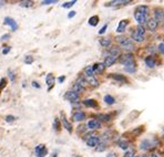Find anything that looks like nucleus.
<instances>
[{
    "mask_svg": "<svg viewBox=\"0 0 164 157\" xmlns=\"http://www.w3.org/2000/svg\"><path fill=\"white\" fill-rule=\"evenodd\" d=\"M35 154L37 157H45L47 156V155H48V149H47L45 145H43V144L37 145L35 148Z\"/></svg>",
    "mask_w": 164,
    "mask_h": 157,
    "instance_id": "1",
    "label": "nucleus"
},
{
    "mask_svg": "<svg viewBox=\"0 0 164 157\" xmlns=\"http://www.w3.org/2000/svg\"><path fill=\"white\" fill-rule=\"evenodd\" d=\"M134 19L136 20L138 25H141V27H143L144 25L148 23V15H143V13H141V12H139V11H135Z\"/></svg>",
    "mask_w": 164,
    "mask_h": 157,
    "instance_id": "2",
    "label": "nucleus"
},
{
    "mask_svg": "<svg viewBox=\"0 0 164 157\" xmlns=\"http://www.w3.org/2000/svg\"><path fill=\"white\" fill-rule=\"evenodd\" d=\"M120 62L122 63V64H124L125 65H129L131 63H134V56L132 53H125L123 56H121V59H120Z\"/></svg>",
    "mask_w": 164,
    "mask_h": 157,
    "instance_id": "3",
    "label": "nucleus"
},
{
    "mask_svg": "<svg viewBox=\"0 0 164 157\" xmlns=\"http://www.w3.org/2000/svg\"><path fill=\"white\" fill-rule=\"evenodd\" d=\"M65 99H67L68 101H70L71 103H75V102H78L79 101V93H77V92L75 91H68V92H65Z\"/></svg>",
    "mask_w": 164,
    "mask_h": 157,
    "instance_id": "4",
    "label": "nucleus"
},
{
    "mask_svg": "<svg viewBox=\"0 0 164 157\" xmlns=\"http://www.w3.org/2000/svg\"><path fill=\"white\" fill-rule=\"evenodd\" d=\"M4 23L6 25H9L10 28H11V31H16L18 29V23L11 17H6L5 19H4Z\"/></svg>",
    "mask_w": 164,
    "mask_h": 157,
    "instance_id": "5",
    "label": "nucleus"
},
{
    "mask_svg": "<svg viewBox=\"0 0 164 157\" xmlns=\"http://www.w3.org/2000/svg\"><path fill=\"white\" fill-rule=\"evenodd\" d=\"M87 126L91 131H97V130L101 128V122L99 120H90L87 124Z\"/></svg>",
    "mask_w": 164,
    "mask_h": 157,
    "instance_id": "6",
    "label": "nucleus"
},
{
    "mask_svg": "<svg viewBox=\"0 0 164 157\" xmlns=\"http://www.w3.org/2000/svg\"><path fill=\"white\" fill-rule=\"evenodd\" d=\"M120 46H122L124 50H126V51H133L135 49V46H134V43L132 42V40H130L129 38H126Z\"/></svg>",
    "mask_w": 164,
    "mask_h": 157,
    "instance_id": "7",
    "label": "nucleus"
},
{
    "mask_svg": "<svg viewBox=\"0 0 164 157\" xmlns=\"http://www.w3.org/2000/svg\"><path fill=\"white\" fill-rule=\"evenodd\" d=\"M45 83L48 85V91H51V89L55 86V77L52 73H48L47 76H45Z\"/></svg>",
    "mask_w": 164,
    "mask_h": 157,
    "instance_id": "8",
    "label": "nucleus"
},
{
    "mask_svg": "<svg viewBox=\"0 0 164 157\" xmlns=\"http://www.w3.org/2000/svg\"><path fill=\"white\" fill-rule=\"evenodd\" d=\"M154 19L161 23H164V10L162 8H155L154 9Z\"/></svg>",
    "mask_w": 164,
    "mask_h": 157,
    "instance_id": "9",
    "label": "nucleus"
},
{
    "mask_svg": "<svg viewBox=\"0 0 164 157\" xmlns=\"http://www.w3.org/2000/svg\"><path fill=\"white\" fill-rule=\"evenodd\" d=\"M153 147H154V144L150 139H143L142 142L140 143V149H142V151H149Z\"/></svg>",
    "mask_w": 164,
    "mask_h": 157,
    "instance_id": "10",
    "label": "nucleus"
},
{
    "mask_svg": "<svg viewBox=\"0 0 164 157\" xmlns=\"http://www.w3.org/2000/svg\"><path fill=\"white\" fill-rule=\"evenodd\" d=\"M61 123H62V126L65 127V130L68 131V133L71 134V133H72V124H71V123L67 120V117L65 116V114H63V113L61 114Z\"/></svg>",
    "mask_w": 164,
    "mask_h": 157,
    "instance_id": "11",
    "label": "nucleus"
},
{
    "mask_svg": "<svg viewBox=\"0 0 164 157\" xmlns=\"http://www.w3.org/2000/svg\"><path fill=\"white\" fill-rule=\"evenodd\" d=\"M100 142H101V138H100L99 136H93L91 137V138H89V139H87L85 141V143H87V145L89 147H97L98 145L100 144Z\"/></svg>",
    "mask_w": 164,
    "mask_h": 157,
    "instance_id": "12",
    "label": "nucleus"
},
{
    "mask_svg": "<svg viewBox=\"0 0 164 157\" xmlns=\"http://www.w3.org/2000/svg\"><path fill=\"white\" fill-rule=\"evenodd\" d=\"M118 61V56H105V59H104V65L105 68H109V66H112L113 64H114L115 62Z\"/></svg>",
    "mask_w": 164,
    "mask_h": 157,
    "instance_id": "13",
    "label": "nucleus"
},
{
    "mask_svg": "<svg viewBox=\"0 0 164 157\" xmlns=\"http://www.w3.org/2000/svg\"><path fill=\"white\" fill-rule=\"evenodd\" d=\"M83 79H84V81L89 84V85H91L92 87H98L99 86V81L95 79L94 76H83Z\"/></svg>",
    "mask_w": 164,
    "mask_h": 157,
    "instance_id": "14",
    "label": "nucleus"
},
{
    "mask_svg": "<svg viewBox=\"0 0 164 157\" xmlns=\"http://www.w3.org/2000/svg\"><path fill=\"white\" fill-rule=\"evenodd\" d=\"M158 25H159V21L155 20L154 18H150L149 20H148V29L150 31H155L158 29Z\"/></svg>",
    "mask_w": 164,
    "mask_h": 157,
    "instance_id": "15",
    "label": "nucleus"
},
{
    "mask_svg": "<svg viewBox=\"0 0 164 157\" xmlns=\"http://www.w3.org/2000/svg\"><path fill=\"white\" fill-rule=\"evenodd\" d=\"M128 25H129V20H121L119 22L118 28H116V32L118 33H124Z\"/></svg>",
    "mask_w": 164,
    "mask_h": 157,
    "instance_id": "16",
    "label": "nucleus"
},
{
    "mask_svg": "<svg viewBox=\"0 0 164 157\" xmlns=\"http://www.w3.org/2000/svg\"><path fill=\"white\" fill-rule=\"evenodd\" d=\"M82 104L84 105L85 107H92V108H97L98 107V102L93 100V99H88V100H84L82 102Z\"/></svg>",
    "mask_w": 164,
    "mask_h": 157,
    "instance_id": "17",
    "label": "nucleus"
},
{
    "mask_svg": "<svg viewBox=\"0 0 164 157\" xmlns=\"http://www.w3.org/2000/svg\"><path fill=\"white\" fill-rule=\"evenodd\" d=\"M110 77H112L115 81H119L120 83H126V82H128V79H126L124 75H122V74L112 73V74H110Z\"/></svg>",
    "mask_w": 164,
    "mask_h": 157,
    "instance_id": "18",
    "label": "nucleus"
},
{
    "mask_svg": "<svg viewBox=\"0 0 164 157\" xmlns=\"http://www.w3.org/2000/svg\"><path fill=\"white\" fill-rule=\"evenodd\" d=\"M72 120L75 122H82L85 120V114L83 112L81 111H78L75 112V114H73V116H72Z\"/></svg>",
    "mask_w": 164,
    "mask_h": 157,
    "instance_id": "19",
    "label": "nucleus"
},
{
    "mask_svg": "<svg viewBox=\"0 0 164 157\" xmlns=\"http://www.w3.org/2000/svg\"><path fill=\"white\" fill-rule=\"evenodd\" d=\"M131 40L135 41V42H138V43H141V42H143V41H144V37L138 34V33L133 30L132 32H131Z\"/></svg>",
    "mask_w": 164,
    "mask_h": 157,
    "instance_id": "20",
    "label": "nucleus"
},
{
    "mask_svg": "<svg viewBox=\"0 0 164 157\" xmlns=\"http://www.w3.org/2000/svg\"><path fill=\"white\" fill-rule=\"evenodd\" d=\"M144 62L145 64H146V66H149V68H151V69H153V68H155V60L153 59V56H146L144 59Z\"/></svg>",
    "mask_w": 164,
    "mask_h": 157,
    "instance_id": "21",
    "label": "nucleus"
},
{
    "mask_svg": "<svg viewBox=\"0 0 164 157\" xmlns=\"http://www.w3.org/2000/svg\"><path fill=\"white\" fill-rule=\"evenodd\" d=\"M99 43H100V46H103V48H109V46L112 44L111 40L108 39V38H101L99 40Z\"/></svg>",
    "mask_w": 164,
    "mask_h": 157,
    "instance_id": "22",
    "label": "nucleus"
},
{
    "mask_svg": "<svg viewBox=\"0 0 164 157\" xmlns=\"http://www.w3.org/2000/svg\"><path fill=\"white\" fill-rule=\"evenodd\" d=\"M124 71L128 72V73H134L136 71V63H131L129 65H125L124 66Z\"/></svg>",
    "mask_w": 164,
    "mask_h": 157,
    "instance_id": "23",
    "label": "nucleus"
},
{
    "mask_svg": "<svg viewBox=\"0 0 164 157\" xmlns=\"http://www.w3.org/2000/svg\"><path fill=\"white\" fill-rule=\"evenodd\" d=\"M103 101L108 104V105H113L115 104V99L112 95H110V94H106L104 97H103Z\"/></svg>",
    "mask_w": 164,
    "mask_h": 157,
    "instance_id": "24",
    "label": "nucleus"
},
{
    "mask_svg": "<svg viewBox=\"0 0 164 157\" xmlns=\"http://www.w3.org/2000/svg\"><path fill=\"white\" fill-rule=\"evenodd\" d=\"M93 69H94V72L101 73V72L104 71V69H105L104 63H95L94 65H93Z\"/></svg>",
    "mask_w": 164,
    "mask_h": 157,
    "instance_id": "25",
    "label": "nucleus"
},
{
    "mask_svg": "<svg viewBox=\"0 0 164 157\" xmlns=\"http://www.w3.org/2000/svg\"><path fill=\"white\" fill-rule=\"evenodd\" d=\"M99 21H100V19L98 15H92V17L89 19L88 22H89V25H91V27H95V25H98Z\"/></svg>",
    "mask_w": 164,
    "mask_h": 157,
    "instance_id": "26",
    "label": "nucleus"
},
{
    "mask_svg": "<svg viewBox=\"0 0 164 157\" xmlns=\"http://www.w3.org/2000/svg\"><path fill=\"white\" fill-rule=\"evenodd\" d=\"M84 74L87 76H94V69L93 65H88L84 69Z\"/></svg>",
    "mask_w": 164,
    "mask_h": 157,
    "instance_id": "27",
    "label": "nucleus"
},
{
    "mask_svg": "<svg viewBox=\"0 0 164 157\" xmlns=\"http://www.w3.org/2000/svg\"><path fill=\"white\" fill-rule=\"evenodd\" d=\"M136 11H139V12H141V13H143V15H148L149 7H148L146 5H141L136 8Z\"/></svg>",
    "mask_w": 164,
    "mask_h": 157,
    "instance_id": "28",
    "label": "nucleus"
},
{
    "mask_svg": "<svg viewBox=\"0 0 164 157\" xmlns=\"http://www.w3.org/2000/svg\"><path fill=\"white\" fill-rule=\"evenodd\" d=\"M106 142H102V141H101V142H100V144L99 145H98V146L95 147V151H97V152H104L105 149H106Z\"/></svg>",
    "mask_w": 164,
    "mask_h": 157,
    "instance_id": "29",
    "label": "nucleus"
},
{
    "mask_svg": "<svg viewBox=\"0 0 164 157\" xmlns=\"http://www.w3.org/2000/svg\"><path fill=\"white\" fill-rule=\"evenodd\" d=\"M118 145L121 149H123V151H126V149H129V143L126 142V141H123V139H120L119 142H118Z\"/></svg>",
    "mask_w": 164,
    "mask_h": 157,
    "instance_id": "30",
    "label": "nucleus"
},
{
    "mask_svg": "<svg viewBox=\"0 0 164 157\" xmlns=\"http://www.w3.org/2000/svg\"><path fill=\"white\" fill-rule=\"evenodd\" d=\"M98 118L102 122H110L111 121V115L110 114H98Z\"/></svg>",
    "mask_w": 164,
    "mask_h": 157,
    "instance_id": "31",
    "label": "nucleus"
},
{
    "mask_svg": "<svg viewBox=\"0 0 164 157\" xmlns=\"http://www.w3.org/2000/svg\"><path fill=\"white\" fill-rule=\"evenodd\" d=\"M32 5H33V2H32V1H29V0H25V1L19 2V6L20 7H22V8H30V7H32Z\"/></svg>",
    "mask_w": 164,
    "mask_h": 157,
    "instance_id": "32",
    "label": "nucleus"
},
{
    "mask_svg": "<svg viewBox=\"0 0 164 157\" xmlns=\"http://www.w3.org/2000/svg\"><path fill=\"white\" fill-rule=\"evenodd\" d=\"M135 32L138 33V34H140V36H142V37H144L145 34V29H144V27H141V25H138L136 27V29H135Z\"/></svg>",
    "mask_w": 164,
    "mask_h": 157,
    "instance_id": "33",
    "label": "nucleus"
},
{
    "mask_svg": "<svg viewBox=\"0 0 164 157\" xmlns=\"http://www.w3.org/2000/svg\"><path fill=\"white\" fill-rule=\"evenodd\" d=\"M77 4V1L75 0H72V1H68V2H65L63 5H61V7L62 8H71L73 5H75Z\"/></svg>",
    "mask_w": 164,
    "mask_h": 157,
    "instance_id": "34",
    "label": "nucleus"
},
{
    "mask_svg": "<svg viewBox=\"0 0 164 157\" xmlns=\"http://www.w3.org/2000/svg\"><path fill=\"white\" fill-rule=\"evenodd\" d=\"M53 130H55V131H59L60 130V120L59 118H55V120H53Z\"/></svg>",
    "mask_w": 164,
    "mask_h": 157,
    "instance_id": "35",
    "label": "nucleus"
},
{
    "mask_svg": "<svg viewBox=\"0 0 164 157\" xmlns=\"http://www.w3.org/2000/svg\"><path fill=\"white\" fill-rule=\"evenodd\" d=\"M33 61H35V59H33V56H27L25 58V63L26 64H32V63H33Z\"/></svg>",
    "mask_w": 164,
    "mask_h": 157,
    "instance_id": "36",
    "label": "nucleus"
},
{
    "mask_svg": "<svg viewBox=\"0 0 164 157\" xmlns=\"http://www.w3.org/2000/svg\"><path fill=\"white\" fill-rule=\"evenodd\" d=\"M8 75H9V79H10V81L11 82H15L16 80V73L12 70H8Z\"/></svg>",
    "mask_w": 164,
    "mask_h": 157,
    "instance_id": "37",
    "label": "nucleus"
},
{
    "mask_svg": "<svg viewBox=\"0 0 164 157\" xmlns=\"http://www.w3.org/2000/svg\"><path fill=\"white\" fill-rule=\"evenodd\" d=\"M58 1L57 0H45V1H42L41 2V5L42 6H49V5H55L57 4Z\"/></svg>",
    "mask_w": 164,
    "mask_h": 157,
    "instance_id": "38",
    "label": "nucleus"
},
{
    "mask_svg": "<svg viewBox=\"0 0 164 157\" xmlns=\"http://www.w3.org/2000/svg\"><path fill=\"white\" fill-rule=\"evenodd\" d=\"M6 122H8V123H12V122H15L16 120H18L16 116H13V115H7L6 116Z\"/></svg>",
    "mask_w": 164,
    "mask_h": 157,
    "instance_id": "39",
    "label": "nucleus"
},
{
    "mask_svg": "<svg viewBox=\"0 0 164 157\" xmlns=\"http://www.w3.org/2000/svg\"><path fill=\"white\" fill-rule=\"evenodd\" d=\"M125 39H126V38H125L124 36H118V37H115V41H116L118 43H120V44H121V43H122V42H123Z\"/></svg>",
    "mask_w": 164,
    "mask_h": 157,
    "instance_id": "40",
    "label": "nucleus"
},
{
    "mask_svg": "<svg viewBox=\"0 0 164 157\" xmlns=\"http://www.w3.org/2000/svg\"><path fill=\"white\" fill-rule=\"evenodd\" d=\"M6 83H7V81H6V79L5 77H2L1 80H0V92H1V90L4 89L6 86Z\"/></svg>",
    "mask_w": 164,
    "mask_h": 157,
    "instance_id": "41",
    "label": "nucleus"
},
{
    "mask_svg": "<svg viewBox=\"0 0 164 157\" xmlns=\"http://www.w3.org/2000/svg\"><path fill=\"white\" fill-rule=\"evenodd\" d=\"M106 29H108V25H104L101 29H100V31H99V34H103L104 33L105 31H106Z\"/></svg>",
    "mask_w": 164,
    "mask_h": 157,
    "instance_id": "42",
    "label": "nucleus"
},
{
    "mask_svg": "<svg viewBox=\"0 0 164 157\" xmlns=\"http://www.w3.org/2000/svg\"><path fill=\"white\" fill-rule=\"evenodd\" d=\"M158 48H159V51H160V52H161L162 54H164V43H163V42H161V43L159 44V46H158Z\"/></svg>",
    "mask_w": 164,
    "mask_h": 157,
    "instance_id": "43",
    "label": "nucleus"
},
{
    "mask_svg": "<svg viewBox=\"0 0 164 157\" xmlns=\"http://www.w3.org/2000/svg\"><path fill=\"white\" fill-rule=\"evenodd\" d=\"M9 39H10V34H9V33L4 34V36L0 38V40H1V41H7V40H9Z\"/></svg>",
    "mask_w": 164,
    "mask_h": 157,
    "instance_id": "44",
    "label": "nucleus"
},
{
    "mask_svg": "<svg viewBox=\"0 0 164 157\" xmlns=\"http://www.w3.org/2000/svg\"><path fill=\"white\" fill-rule=\"evenodd\" d=\"M31 85L33 86V87H35V89H40V87H41V85H40V84L37 81H32V82H31Z\"/></svg>",
    "mask_w": 164,
    "mask_h": 157,
    "instance_id": "45",
    "label": "nucleus"
},
{
    "mask_svg": "<svg viewBox=\"0 0 164 157\" xmlns=\"http://www.w3.org/2000/svg\"><path fill=\"white\" fill-rule=\"evenodd\" d=\"M9 52H10L9 46H5V48H4V50H2V53H4V54H8Z\"/></svg>",
    "mask_w": 164,
    "mask_h": 157,
    "instance_id": "46",
    "label": "nucleus"
},
{
    "mask_svg": "<svg viewBox=\"0 0 164 157\" xmlns=\"http://www.w3.org/2000/svg\"><path fill=\"white\" fill-rule=\"evenodd\" d=\"M65 75H61V76H59V77H58V82H59V83H63V82H65Z\"/></svg>",
    "mask_w": 164,
    "mask_h": 157,
    "instance_id": "47",
    "label": "nucleus"
},
{
    "mask_svg": "<svg viewBox=\"0 0 164 157\" xmlns=\"http://www.w3.org/2000/svg\"><path fill=\"white\" fill-rule=\"evenodd\" d=\"M75 13H77L75 11H71V12H69V15H68V18H69V19H71V18H73V17L75 15Z\"/></svg>",
    "mask_w": 164,
    "mask_h": 157,
    "instance_id": "48",
    "label": "nucleus"
},
{
    "mask_svg": "<svg viewBox=\"0 0 164 157\" xmlns=\"http://www.w3.org/2000/svg\"><path fill=\"white\" fill-rule=\"evenodd\" d=\"M105 157H118V155H116L115 153H109Z\"/></svg>",
    "mask_w": 164,
    "mask_h": 157,
    "instance_id": "49",
    "label": "nucleus"
},
{
    "mask_svg": "<svg viewBox=\"0 0 164 157\" xmlns=\"http://www.w3.org/2000/svg\"><path fill=\"white\" fill-rule=\"evenodd\" d=\"M4 5H5V1H0V7H2Z\"/></svg>",
    "mask_w": 164,
    "mask_h": 157,
    "instance_id": "50",
    "label": "nucleus"
},
{
    "mask_svg": "<svg viewBox=\"0 0 164 157\" xmlns=\"http://www.w3.org/2000/svg\"><path fill=\"white\" fill-rule=\"evenodd\" d=\"M52 157H57V151H55V152L53 153V155H52Z\"/></svg>",
    "mask_w": 164,
    "mask_h": 157,
    "instance_id": "51",
    "label": "nucleus"
},
{
    "mask_svg": "<svg viewBox=\"0 0 164 157\" xmlns=\"http://www.w3.org/2000/svg\"><path fill=\"white\" fill-rule=\"evenodd\" d=\"M151 157H159V156H158V155H155V154H153V155H152Z\"/></svg>",
    "mask_w": 164,
    "mask_h": 157,
    "instance_id": "52",
    "label": "nucleus"
},
{
    "mask_svg": "<svg viewBox=\"0 0 164 157\" xmlns=\"http://www.w3.org/2000/svg\"><path fill=\"white\" fill-rule=\"evenodd\" d=\"M131 157H139L138 155H133V156H131Z\"/></svg>",
    "mask_w": 164,
    "mask_h": 157,
    "instance_id": "53",
    "label": "nucleus"
},
{
    "mask_svg": "<svg viewBox=\"0 0 164 157\" xmlns=\"http://www.w3.org/2000/svg\"><path fill=\"white\" fill-rule=\"evenodd\" d=\"M142 157H150V156H148V155H143Z\"/></svg>",
    "mask_w": 164,
    "mask_h": 157,
    "instance_id": "54",
    "label": "nucleus"
},
{
    "mask_svg": "<svg viewBox=\"0 0 164 157\" xmlns=\"http://www.w3.org/2000/svg\"><path fill=\"white\" fill-rule=\"evenodd\" d=\"M75 157H80V156H75Z\"/></svg>",
    "mask_w": 164,
    "mask_h": 157,
    "instance_id": "55",
    "label": "nucleus"
}]
</instances>
